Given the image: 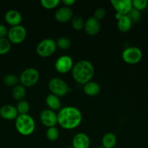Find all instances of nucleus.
Here are the masks:
<instances>
[{
    "label": "nucleus",
    "instance_id": "obj_1",
    "mask_svg": "<svg viewBox=\"0 0 148 148\" xmlns=\"http://www.w3.org/2000/svg\"><path fill=\"white\" fill-rule=\"evenodd\" d=\"M57 124L65 130L76 128L82 121V114L79 109L73 106L62 107L57 114Z\"/></svg>",
    "mask_w": 148,
    "mask_h": 148
},
{
    "label": "nucleus",
    "instance_id": "obj_2",
    "mask_svg": "<svg viewBox=\"0 0 148 148\" xmlns=\"http://www.w3.org/2000/svg\"><path fill=\"white\" fill-rule=\"evenodd\" d=\"M72 76L74 80L81 85L91 81L94 75V67L92 64L86 60H81L73 65Z\"/></svg>",
    "mask_w": 148,
    "mask_h": 148
},
{
    "label": "nucleus",
    "instance_id": "obj_3",
    "mask_svg": "<svg viewBox=\"0 0 148 148\" xmlns=\"http://www.w3.org/2000/svg\"><path fill=\"white\" fill-rule=\"evenodd\" d=\"M15 128L21 135L29 136L34 132L36 124L31 116L28 114L19 115L15 119Z\"/></svg>",
    "mask_w": 148,
    "mask_h": 148
},
{
    "label": "nucleus",
    "instance_id": "obj_4",
    "mask_svg": "<svg viewBox=\"0 0 148 148\" xmlns=\"http://www.w3.org/2000/svg\"><path fill=\"white\" fill-rule=\"evenodd\" d=\"M48 88L52 94L57 97H63L69 92V86L62 79L52 78L48 82Z\"/></svg>",
    "mask_w": 148,
    "mask_h": 148
},
{
    "label": "nucleus",
    "instance_id": "obj_5",
    "mask_svg": "<svg viewBox=\"0 0 148 148\" xmlns=\"http://www.w3.org/2000/svg\"><path fill=\"white\" fill-rule=\"evenodd\" d=\"M20 82L23 86L30 88L36 85L39 79V72L33 67L24 69L19 77Z\"/></svg>",
    "mask_w": 148,
    "mask_h": 148
},
{
    "label": "nucleus",
    "instance_id": "obj_6",
    "mask_svg": "<svg viewBox=\"0 0 148 148\" xmlns=\"http://www.w3.org/2000/svg\"><path fill=\"white\" fill-rule=\"evenodd\" d=\"M57 49L56 42L52 38L41 40L36 46V53L41 57H48L53 54Z\"/></svg>",
    "mask_w": 148,
    "mask_h": 148
},
{
    "label": "nucleus",
    "instance_id": "obj_7",
    "mask_svg": "<svg viewBox=\"0 0 148 148\" xmlns=\"http://www.w3.org/2000/svg\"><path fill=\"white\" fill-rule=\"evenodd\" d=\"M122 58L126 63L129 64H136L142 59V52L139 48L135 46L128 47L123 50Z\"/></svg>",
    "mask_w": 148,
    "mask_h": 148
},
{
    "label": "nucleus",
    "instance_id": "obj_8",
    "mask_svg": "<svg viewBox=\"0 0 148 148\" xmlns=\"http://www.w3.org/2000/svg\"><path fill=\"white\" fill-rule=\"evenodd\" d=\"M26 36H27L26 29L23 25H20L11 27V28L8 30L7 38L11 43L19 44L26 39Z\"/></svg>",
    "mask_w": 148,
    "mask_h": 148
},
{
    "label": "nucleus",
    "instance_id": "obj_9",
    "mask_svg": "<svg viewBox=\"0 0 148 148\" xmlns=\"http://www.w3.org/2000/svg\"><path fill=\"white\" fill-rule=\"evenodd\" d=\"M73 65V62L71 56L68 55H62L56 60L55 67L57 72L59 73L65 74L72 70Z\"/></svg>",
    "mask_w": 148,
    "mask_h": 148
},
{
    "label": "nucleus",
    "instance_id": "obj_10",
    "mask_svg": "<svg viewBox=\"0 0 148 148\" xmlns=\"http://www.w3.org/2000/svg\"><path fill=\"white\" fill-rule=\"evenodd\" d=\"M40 120L41 122L45 126L48 127H55L57 124V116L55 111H52L50 109H44L41 112L40 114Z\"/></svg>",
    "mask_w": 148,
    "mask_h": 148
},
{
    "label": "nucleus",
    "instance_id": "obj_11",
    "mask_svg": "<svg viewBox=\"0 0 148 148\" xmlns=\"http://www.w3.org/2000/svg\"><path fill=\"white\" fill-rule=\"evenodd\" d=\"M110 2L116 12L122 15H127L133 8L131 0H112Z\"/></svg>",
    "mask_w": 148,
    "mask_h": 148
},
{
    "label": "nucleus",
    "instance_id": "obj_12",
    "mask_svg": "<svg viewBox=\"0 0 148 148\" xmlns=\"http://www.w3.org/2000/svg\"><path fill=\"white\" fill-rule=\"evenodd\" d=\"M101 24L100 20H97L94 17H90L86 20L84 24V30L86 33L90 36H94L100 32Z\"/></svg>",
    "mask_w": 148,
    "mask_h": 148
},
{
    "label": "nucleus",
    "instance_id": "obj_13",
    "mask_svg": "<svg viewBox=\"0 0 148 148\" xmlns=\"http://www.w3.org/2000/svg\"><path fill=\"white\" fill-rule=\"evenodd\" d=\"M4 20L6 23L12 27L20 25L23 20V17L20 12L15 10H8L4 14Z\"/></svg>",
    "mask_w": 148,
    "mask_h": 148
},
{
    "label": "nucleus",
    "instance_id": "obj_14",
    "mask_svg": "<svg viewBox=\"0 0 148 148\" xmlns=\"http://www.w3.org/2000/svg\"><path fill=\"white\" fill-rule=\"evenodd\" d=\"M55 17L57 21L59 23H67L72 20L73 17V12L70 7L64 6L57 10L55 14Z\"/></svg>",
    "mask_w": 148,
    "mask_h": 148
},
{
    "label": "nucleus",
    "instance_id": "obj_15",
    "mask_svg": "<svg viewBox=\"0 0 148 148\" xmlns=\"http://www.w3.org/2000/svg\"><path fill=\"white\" fill-rule=\"evenodd\" d=\"M73 148H89L90 145V139L85 133H78L73 137L72 140Z\"/></svg>",
    "mask_w": 148,
    "mask_h": 148
},
{
    "label": "nucleus",
    "instance_id": "obj_16",
    "mask_svg": "<svg viewBox=\"0 0 148 148\" xmlns=\"http://www.w3.org/2000/svg\"><path fill=\"white\" fill-rule=\"evenodd\" d=\"M19 116L16 107L12 105H4L0 108V116L6 120H14Z\"/></svg>",
    "mask_w": 148,
    "mask_h": 148
},
{
    "label": "nucleus",
    "instance_id": "obj_17",
    "mask_svg": "<svg viewBox=\"0 0 148 148\" xmlns=\"http://www.w3.org/2000/svg\"><path fill=\"white\" fill-rule=\"evenodd\" d=\"M46 103L47 106L49 107V109L52 110L53 111H59L62 108V103L59 97L53 95V94H49L46 96Z\"/></svg>",
    "mask_w": 148,
    "mask_h": 148
},
{
    "label": "nucleus",
    "instance_id": "obj_18",
    "mask_svg": "<svg viewBox=\"0 0 148 148\" xmlns=\"http://www.w3.org/2000/svg\"><path fill=\"white\" fill-rule=\"evenodd\" d=\"M83 90L86 95L89 96H96L100 92V85L97 82H94V81H89L85 85H84Z\"/></svg>",
    "mask_w": 148,
    "mask_h": 148
},
{
    "label": "nucleus",
    "instance_id": "obj_19",
    "mask_svg": "<svg viewBox=\"0 0 148 148\" xmlns=\"http://www.w3.org/2000/svg\"><path fill=\"white\" fill-rule=\"evenodd\" d=\"M117 143V138L115 134L112 132H107L102 138V146L104 148H114Z\"/></svg>",
    "mask_w": 148,
    "mask_h": 148
},
{
    "label": "nucleus",
    "instance_id": "obj_20",
    "mask_svg": "<svg viewBox=\"0 0 148 148\" xmlns=\"http://www.w3.org/2000/svg\"><path fill=\"white\" fill-rule=\"evenodd\" d=\"M132 25L131 20L129 19L127 15H123L118 20L117 26L118 29L120 32L126 33L131 29Z\"/></svg>",
    "mask_w": 148,
    "mask_h": 148
},
{
    "label": "nucleus",
    "instance_id": "obj_21",
    "mask_svg": "<svg viewBox=\"0 0 148 148\" xmlns=\"http://www.w3.org/2000/svg\"><path fill=\"white\" fill-rule=\"evenodd\" d=\"M12 95L13 98L16 101H20L22 100H24L25 97L26 95V88L20 84L17 85L16 86L13 87L12 90Z\"/></svg>",
    "mask_w": 148,
    "mask_h": 148
},
{
    "label": "nucleus",
    "instance_id": "obj_22",
    "mask_svg": "<svg viewBox=\"0 0 148 148\" xmlns=\"http://www.w3.org/2000/svg\"><path fill=\"white\" fill-rule=\"evenodd\" d=\"M20 82L18 77L16 76L13 74H9L7 75L3 79V82L6 86L8 87H15Z\"/></svg>",
    "mask_w": 148,
    "mask_h": 148
},
{
    "label": "nucleus",
    "instance_id": "obj_23",
    "mask_svg": "<svg viewBox=\"0 0 148 148\" xmlns=\"http://www.w3.org/2000/svg\"><path fill=\"white\" fill-rule=\"evenodd\" d=\"M59 136V130L57 127H52L47 129L46 132V137L47 140L50 142H55L58 140Z\"/></svg>",
    "mask_w": 148,
    "mask_h": 148
},
{
    "label": "nucleus",
    "instance_id": "obj_24",
    "mask_svg": "<svg viewBox=\"0 0 148 148\" xmlns=\"http://www.w3.org/2000/svg\"><path fill=\"white\" fill-rule=\"evenodd\" d=\"M19 115H23V114H28L29 110H30V105L29 103L26 100H22L18 101L16 106Z\"/></svg>",
    "mask_w": 148,
    "mask_h": 148
},
{
    "label": "nucleus",
    "instance_id": "obj_25",
    "mask_svg": "<svg viewBox=\"0 0 148 148\" xmlns=\"http://www.w3.org/2000/svg\"><path fill=\"white\" fill-rule=\"evenodd\" d=\"M84 24H85V21L84 19L79 15L73 16V17L71 20V25L72 27L75 29V30H81L84 29Z\"/></svg>",
    "mask_w": 148,
    "mask_h": 148
},
{
    "label": "nucleus",
    "instance_id": "obj_26",
    "mask_svg": "<svg viewBox=\"0 0 148 148\" xmlns=\"http://www.w3.org/2000/svg\"><path fill=\"white\" fill-rule=\"evenodd\" d=\"M11 49V43L7 38H0V55H4Z\"/></svg>",
    "mask_w": 148,
    "mask_h": 148
},
{
    "label": "nucleus",
    "instance_id": "obj_27",
    "mask_svg": "<svg viewBox=\"0 0 148 148\" xmlns=\"http://www.w3.org/2000/svg\"><path fill=\"white\" fill-rule=\"evenodd\" d=\"M55 42H56L57 47H58L60 49H62V50H67V49H68L71 47V40H70L69 38L66 37L59 38Z\"/></svg>",
    "mask_w": 148,
    "mask_h": 148
},
{
    "label": "nucleus",
    "instance_id": "obj_28",
    "mask_svg": "<svg viewBox=\"0 0 148 148\" xmlns=\"http://www.w3.org/2000/svg\"><path fill=\"white\" fill-rule=\"evenodd\" d=\"M60 3L59 0H41V4L42 7L47 10H51L57 7Z\"/></svg>",
    "mask_w": 148,
    "mask_h": 148
},
{
    "label": "nucleus",
    "instance_id": "obj_29",
    "mask_svg": "<svg viewBox=\"0 0 148 148\" xmlns=\"http://www.w3.org/2000/svg\"><path fill=\"white\" fill-rule=\"evenodd\" d=\"M148 5V1L147 0H133L132 6L133 8L139 11L145 10Z\"/></svg>",
    "mask_w": 148,
    "mask_h": 148
},
{
    "label": "nucleus",
    "instance_id": "obj_30",
    "mask_svg": "<svg viewBox=\"0 0 148 148\" xmlns=\"http://www.w3.org/2000/svg\"><path fill=\"white\" fill-rule=\"evenodd\" d=\"M127 16L131 20L132 23H137L138 21H139L141 18V12L139 10H136L135 9L132 8V10L128 13Z\"/></svg>",
    "mask_w": 148,
    "mask_h": 148
},
{
    "label": "nucleus",
    "instance_id": "obj_31",
    "mask_svg": "<svg viewBox=\"0 0 148 148\" xmlns=\"http://www.w3.org/2000/svg\"><path fill=\"white\" fill-rule=\"evenodd\" d=\"M106 15V11L103 8H98L94 11V17L97 20H100L104 18Z\"/></svg>",
    "mask_w": 148,
    "mask_h": 148
},
{
    "label": "nucleus",
    "instance_id": "obj_32",
    "mask_svg": "<svg viewBox=\"0 0 148 148\" xmlns=\"http://www.w3.org/2000/svg\"><path fill=\"white\" fill-rule=\"evenodd\" d=\"M7 33H8V30L6 26L2 24H0V38L7 37Z\"/></svg>",
    "mask_w": 148,
    "mask_h": 148
},
{
    "label": "nucleus",
    "instance_id": "obj_33",
    "mask_svg": "<svg viewBox=\"0 0 148 148\" xmlns=\"http://www.w3.org/2000/svg\"><path fill=\"white\" fill-rule=\"evenodd\" d=\"M75 0H62V3L65 6V7H68L72 6L73 4H75Z\"/></svg>",
    "mask_w": 148,
    "mask_h": 148
},
{
    "label": "nucleus",
    "instance_id": "obj_34",
    "mask_svg": "<svg viewBox=\"0 0 148 148\" xmlns=\"http://www.w3.org/2000/svg\"><path fill=\"white\" fill-rule=\"evenodd\" d=\"M115 16L116 20H118L119 19H120V17H121L122 16H123V15H122V14H119V13H117V12H116V13H115Z\"/></svg>",
    "mask_w": 148,
    "mask_h": 148
},
{
    "label": "nucleus",
    "instance_id": "obj_35",
    "mask_svg": "<svg viewBox=\"0 0 148 148\" xmlns=\"http://www.w3.org/2000/svg\"><path fill=\"white\" fill-rule=\"evenodd\" d=\"M96 148H104V147H102V146H99V147H97Z\"/></svg>",
    "mask_w": 148,
    "mask_h": 148
},
{
    "label": "nucleus",
    "instance_id": "obj_36",
    "mask_svg": "<svg viewBox=\"0 0 148 148\" xmlns=\"http://www.w3.org/2000/svg\"><path fill=\"white\" fill-rule=\"evenodd\" d=\"M67 148H73V147H67Z\"/></svg>",
    "mask_w": 148,
    "mask_h": 148
},
{
    "label": "nucleus",
    "instance_id": "obj_37",
    "mask_svg": "<svg viewBox=\"0 0 148 148\" xmlns=\"http://www.w3.org/2000/svg\"><path fill=\"white\" fill-rule=\"evenodd\" d=\"M114 148H120V147H114Z\"/></svg>",
    "mask_w": 148,
    "mask_h": 148
}]
</instances>
